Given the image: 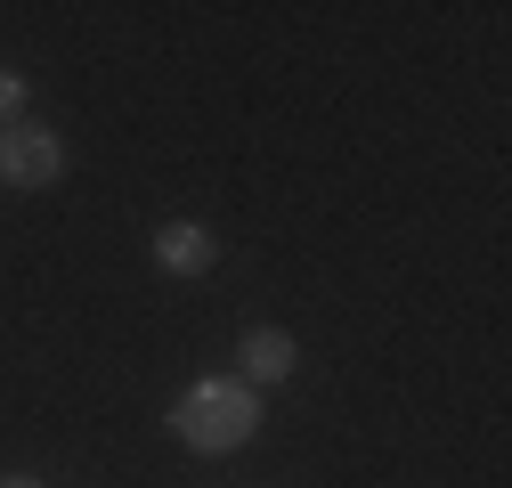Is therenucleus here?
<instances>
[{
  "mask_svg": "<svg viewBox=\"0 0 512 488\" xmlns=\"http://www.w3.org/2000/svg\"><path fill=\"white\" fill-rule=\"evenodd\" d=\"M261 432V391L236 383V375H196L171 399V440L187 456H236Z\"/></svg>",
  "mask_w": 512,
  "mask_h": 488,
  "instance_id": "f257e3e1",
  "label": "nucleus"
},
{
  "mask_svg": "<svg viewBox=\"0 0 512 488\" xmlns=\"http://www.w3.org/2000/svg\"><path fill=\"white\" fill-rule=\"evenodd\" d=\"M66 179V139L49 122H9L0 131V188H57Z\"/></svg>",
  "mask_w": 512,
  "mask_h": 488,
  "instance_id": "f03ea898",
  "label": "nucleus"
},
{
  "mask_svg": "<svg viewBox=\"0 0 512 488\" xmlns=\"http://www.w3.org/2000/svg\"><path fill=\"white\" fill-rule=\"evenodd\" d=\"M212 261H220V236L204 220H163L155 228V269L163 277H204Z\"/></svg>",
  "mask_w": 512,
  "mask_h": 488,
  "instance_id": "7ed1b4c3",
  "label": "nucleus"
},
{
  "mask_svg": "<svg viewBox=\"0 0 512 488\" xmlns=\"http://www.w3.org/2000/svg\"><path fill=\"white\" fill-rule=\"evenodd\" d=\"M236 358H244V375H236V383H252V391H269V383H285L293 366H301V350H293V334H285V326H252Z\"/></svg>",
  "mask_w": 512,
  "mask_h": 488,
  "instance_id": "20e7f679",
  "label": "nucleus"
},
{
  "mask_svg": "<svg viewBox=\"0 0 512 488\" xmlns=\"http://www.w3.org/2000/svg\"><path fill=\"white\" fill-rule=\"evenodd\" d=\"M9 122H25V74L0 66V131H9Z\"/></svg>",
  "mask_w": 512,
  "mask_h": 488,
  "instance_id": "39448f33",
  "label": "nucleus"
},
{
  "mask_svg": "<svg viewBox=\"0 0 512 488\" xmlns=\"http://www.w3.org/2000/svg\"><path fill=\"white\" fill-rule=\"evenodd\" d=\"M0 488H49L41 472H0Z\"/></svg>",
  "mask_w": 512,
  "mask_h": 488,
  "instance_id": "423d86ee",
  "label": "nucleus"
}]
</instances>
